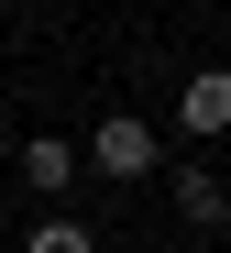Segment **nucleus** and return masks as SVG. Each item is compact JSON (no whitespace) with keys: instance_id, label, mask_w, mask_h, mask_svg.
Here are the masks:
<instances>
[{"instance_id":"nucleus-1","label":"nucleus","mask_w":231,"mask_h":253,"mask_svg":"<svg viewBox=\"0 0 231 253\" xmlns=\"http://www.w3.org/2000/svg\"><path fill=\"white\" fill-rule=\"evenodd\" d=\"M88 165H99L110 187L154 176V121H143V110H99V132H88Z\"/></svg>"},{"instance_id":"nucleus-2","label":"nucleus","mask_w":231,"mask_h":253,"mask_svg":"<svg viewBox=\"0 0 231 253\" xmlns=\"http://www.w3.org/2000/svg\"><path fill=\"white\" fill-rule=\"evenodd\" d=\"M176 132L187 143H220L231 132V66H198L187 88H176Z\"/></svg>"},{"instance_id":"nucleus-3","label":"nucleus","mask_w":231,"mask_h":253,"mask_svg":"<svg viewBox=\"0 0 231 253\" xmlns=\"http://www.w3.org/2000/svg\"><path fill=\"white\" fill-rule=\"evenodd\" d=\"M66 176H77V143H55V132H22V187H33V198H66Z\"/></svg>"},{"instance_id":"nucleus-4","label":"nucleus","mask_w":231,"mask_h":253,"mask_svg":"<svg viewBox=\"0 0 231 253\" xmlns=\"http://www.w3.org/2000/svg\"><path fill=\"white\" fill-rule=\"evenodd\" d=\"M220 209H231V187L209 176V165H187V176H176V220H187V231H209Z\"/></svg>"},{"instance_id":"nucleus-5","label":"nucleus","mask_w":231,"mask_h":253,"mask_svg":"<svg viewBox=\"0 0 231 253\" xmlns=\"http://www.w3.org/2000/svg\"><path fill=\"white\" fill-rule=\"evenodd\" d=\"M22 253H99V242H88V220H66V209H55V220H33Z\"/></svg>"}]
</instances>
